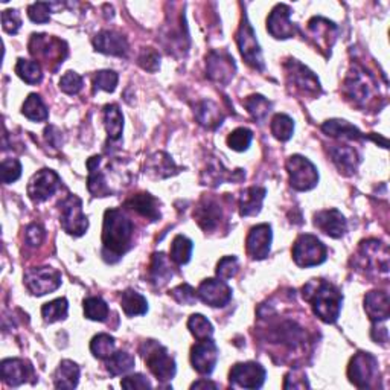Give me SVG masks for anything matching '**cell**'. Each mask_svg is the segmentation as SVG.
Masks as SVG:
<instances>
[{"label":"cell","instance_id":"obj_1","mask_svg":"<svg viewBox=\"0 0 390 390\" xmlns=\"http://www.w3.org/2000/svg\"><path fill=\"white\" fill-rule=\"evenodd\" d=\"M133 232H135V224L121 209L106 211L102 227V255L106 256V260L107 256H115V261H118L128 252L133 241Z\"/></svg>","mask_w":390,"mask_h":390},{"label":"cell","instance_id":"obj_2","mask_svg":"<svg viewBox=\"0 0 390 390\" xmlns=\"http://www.w3.org/2000/svg\"><path fill=\"white\" fill-rule=\"evenodd\" d=\"M302 291L303 299L311 303L314 314L322 322H337L341 311V303H343V296H341V293L334 285L323 279H312L303 287Z\"/></svg>","mask_w":390,"mask_h":390},{"label":"cell","instance_id":"obj_3","mask_svg":"<svg viewBox=\"0 0 390 390\" xmlns=\"http://www.w3.org/2000/svg\"><path fill=\"white\" fill-rule=\"evenodd\" d=\"M28 47L35 60H40L47 69L52 71H56L68 56V44L46 34H34Z\"/></svg>","mask_w":390,"mask_h":390},{"label":"cell","instance_id":"obj_4","mask_svg":"<svg viewBox=\"0 0 390 390\" xmlns=\"http://www.w3.org/2000/svg\"><path fill=\"white\" fill-rule=\"evenodd\" d=\"M343 92L348 99L358 107H367L370 102H374L377 93H379L377 81L372 75L366 73L365 69H354V72L348 75L343 84Z\"/></svg>","mask_w":390,"mask_h":390},{"label":"cell","instance_id":"obj_5","mask_svg":"<svg viewBox=\"0 0 390 390\" xmlns=\"http://www.w3.org/2000/svg\"><path fill=\"white\" fill-rule=\"evenodd\" d=\"M145 365L160 382H169L176 375V361L169 355L166 348L154 340H148L140 348Z\"/></svg>","mask_w":390,"mask_h":390},{"label":"cell","instance_id":"obj_6","mask_svg":"<svg viewBox=\"0 0 390 390\" xmlns=\"http://www.w3.org/2000/svg\"><path fill=\"white\" fill-rule=\"evenodd\" d=\"M293 260L303 269L320 265L327 261V247L317 236L300 235L293 244Z\"/></svg>","mask_w":390,"mask_h":390},{"label":"cell","instance_id":"obj_7","mask_svg":"<svg viewBox=\"0 0 390 390\" xmlns=\"http://www.w3.org/2000/svg\"><path fill=\"white\" fill-rule=\"evenodd\" d=\"M60 224L64 232L73 236H81L89 227L87 217L83 212L81 198L69 194L60 202Z\"/></svg>","mask_w":390,"mask_h":390},{"label":"cell","instance_id":"obj_8","mask_svg":"<svg viewBox=\"0 0 390 390\" xmlns=\"http://www.w3.org/2000/svg\"><path fill=\"white\" fill-rule=\"evenodd\" d=\"M348 377L351 383L358 389H367L372 387L374 382L378 377V360L369 352H358L352 357L349 367H348Z\"/></svg>","mask_w":390,"mask_h":390},{"label":"cell","instance_id":"obj_9","mask_svg":"<svg viewBox=\"0 0 390 390\" xmlns=\"http://www.w3.org/2000/svg\"><path fill=\"white\" fill-rule=\"evenodd\" d=\"M290 174V185L296 191H310L319 182L317 168L311 162L299 154H294L287 160Z\"/></svg>","mask_w":390,"mask_h":390},{"label":"cell","instance_id":"obj_10","mask_svg":"<svg viewBox=\"0 0 390 390\" xmlns=\"http://www.w3.org/2000/svg\"><path fill=\"white\" fill-rule=\"evenodd\" d=\"M236 44L240 47V52L247 64L252 66L253 69L264 71V59L261 47L258 44V40H256V34L250 22L247 20L245 14L243 17L240 30L236 32Z\"/></svg>","mask_w":390,"mask_h":390},{"label":"cell","instance_id":"obj_11","mask_svg":"<svg viewBox=\"0 0 390 390\" xmlns=\"http://www.w3.org/2000/svg\"><path fill=\"white\" fill-rule=\"evenodd\" d=\"M25 285L34 296H44L61 285V273L52 267H35L25 273Z\"/></svg>","mask_w":390,"mask_h":390},{"label":"cell","instance_id":"obj_12","mask_svg":"<svg viewBox=\"0 0 390 390\" xmlns=\"http://www.w3.org/2000/svg\"><path fill=\"white\" fill-rule=\"evenodd\" d=\"M61 186V178L52 169H42L37 173L28 185V195L32 202L42 203L52 197Z\"/></svg>","mask_w":390,"mask_h":390},{"label":"cell","instance_id":"obj_13","mask_svg":"<svg viewBox=\"0 0 390 390\" xmlns=\"http://www.w3.org/2000/svg\"><path fill=\"white\" fill-rule=\"evenodd\" d=\"M265 369L260 363L247 361V363H238L231 369L229 379L231 384L243 389H260L265 382Z\"/></svg>","mask_w":390,"mask_h":390},{"label":"cell","instance_id":"obj_14","mask_svg":"<svg viewBox=\"0 0 390 390\" xmlns=\"http://www.w3.org/2000/svg\"><path fill=\"white\" fill-rule=\"evenodd\" d=\"M220 351L212 339L200 340L191 349V363L198 374L211 375L217 366Z\"/></svg>","mask_w":390,"mask_h":390},{"label":"cell","instance_id":"obj_15","mask_svg":"<svg viewBox=\"0 0 390 390\" xmlns=\"http://www.w3.org/2000/svg\"><path fill=\"white\" fill-rule=\"evenodd\" d=\"M267 31L278 40H287L296 35V26L291 22V8L288 5H276L267 18Z\"/></svg>","mask_w":390,"mask_h":390},{"label":"cell","instance_id":"obj_16","mask_svg":"<svg viewBox=\"0 0 390 390\" xmlns=\"http://www.w3.org/2000/svg\"><path fill=\"white\" fill-rule=\"evenodd\" d=\"M206 68H207V77L218 84H227L231 83L236 66L232 56L227 52H218L212 51L206 59Z\"/></svg>","mask_w":390,"mask_h":390},{"label":"cell","instance_id":"obj_17","mask_svg":"<svg viewBox=\"0 0 390 390\" xmlns=\"http://www.w3.org/2000/svg\"><path fill=\"white\" fill-rule=\"evenodd\" d=\"M197 296L202 299L206 305L220 308L227 305L232 299V288L221 279H206L197 290Z\"/></svg>","mask_w":390,"mask_h":390},{"label":"cell","instance_id":"obj_18","mask_svg":"<svg viewBox=\"0 0 390 390\" xmlns=\"http://www.w3.org/2000/svg\"><path fill=\"white\" fill-rule=\"evenodd\" d=\"M272 240H273V233H272L270 224H258L252 227V231L249 232V235H247V240H245L247 253H249L252 260H256V261L265 260L270 253Z\"/></svg>","mask_w":390,"mask_h":390},{"label":"cell","instance_id":"obj_19","mask_svg":"<svg viewBox=\"0 0 390 390\" xmlns=\"http://www.w3.org/2000/svg\"><path fill=\"white\" fill-rule=\"evenodd\" d=\"M288 80L293 85H296L299 90L307 95H319L320 93V83L316 75H314L307 66H303L298 60H288L285 63Z\"/></svg>","mask_w":390,"mask_h":390},{"label":"cell","instance_id":"obj_20","mask_svg":"<svg viewBox=\"0 0 390 390\" xmlns=\"http://www.w3.org/2000/svg\"><path fill=\"white\" fill-rule=\"evenodd\" d=\"M308 31L320 51L331 54V47L337 39V26L323 17H314L308 23Z\"/></svg>","mask_w":390,"mask_h":390},{"label":"cell","instance_id":"obj_21","mask_svg":"<svg viewBox=\"0 0 390 390\" xmlns=\"http://www.w3.org/2000/svg\"><path fill=\"white\" fill-rule=\"evenodd\" d=\"M314 226L325 235L336 238V240L343 236L348 229L346 218L337 209H327V211L317 212L314 215Z\"/></svg>","mask_w":390,"mask_h":390},{"label":"cell","instance_id":"obj_22","mask_svg":"<svg viewBox=\"0 0 390 390\" xmlns=\"http://www.w3.org/2000/svg\"><path fill=\"white\" fill-rule=\"evenodd\" d=\"M194 217L198 226L202 227L205 232H214L220 227L223 221V209L215 200H202L200 205L195 207Z\"/></svg>","mask_w":390,"mask_h":390},{"label":"cell","instance_id":"obj_23","mask_svg":"<svg viewBox=\"0 0 390 390\" xmlns=\"http://www.w3.org/2000/svg\"><path fill=\"white\" fill-rule=\"evenodd\" d=\"M95 49L101 54L106 55H115V56H126L128 51V43L126 37L116 31H101L93 39Z\"/></svg>","mask_w":390,"mask_h":390},{"label":"cell","instance_id":"obj_24","mask_svg":"<svg viewBox=\"0 0 390 390\" xmlns=\"http://www.w3.org/2000/svg\"><path fill=\"white\" fill-rule=\"evenodd\" d=\"M32 375V366L26 363L25 360L20 358H6L2 361V378L4 382L11 386L17 387L28 382V378Z\"/></svg>","mask_w":390,"mask_h":390},{"label":"cell","instance_id":"obj_25","mask_svg":"<svg viewBox=\"0 0 390 390\" xmlns=\"http://www.w3.org/2000/svg\"><path fill=\"white\" fill-rule=\"evenodd\" d=\"M365 311L370 320L384 322L390 316L389 293L384 290H375L366 294Z\"/></svg>","mask_w":390,"mask_h":390},{"label":"cell","instance_id":"obj_26","mask_svg":"<svg viewBox=\"0 0 390 390\" xmlns=\"http://www.w3.org/2000/svg\"><path fill=\"white\" fill-rule=\"evenodd\" d=\"M101 162L102 157L95 156L87 160V168H89V180H87V188L93 197H109L113 194L110 185L107 183V178L101 171Z\"/></svg>","mask_w":390,"mask_h":390},{"label":"cell","instance_id":"obj_27","mask_svg":"<svg viewBox=\"0 0 390 390\" xmlns=\"http://www.w3.org/2000/svg\"><path fill=\"white\" fill-rule=\"evenodd\" d=\"M126 207L144 218H148L150 221H157L160 218L159 202L153 195H150L147 193L136 194L128 198L126 202Z\"/></svg>","mask_w":390,"mask_h":390},{"label":"cell","instance_id":"obj_28","mask_svg":"<svg viewBox=\"0 0 390 390\" xmlns=\"http://www.w3.org/2000/svg\"><path fill=\"white\" fill-rule=\"evenodd\" d=\"M174 276L173 267H171V260L166 258L165 253H154L153 258H151L150 270H148V279L150 282L156 285V287H164L166 285L171 278Z\"/></svg>","mask_w":390,"mask_h":390},{"label":"cell","instance_id":"obj_29","mask_svg":"<svg viewBox=\"0 0 390 390\" xmlns=\"http://www.w3.org/2000/svg\"><path fill=\"white\" fill-rule=\"evenodd\" d=\"M329 154L332 157V162H334L336 166L339 168L340 173L351 176L357 171V166L360 164V157L354 148H351L348 145H337L334 148H331Z\"/></svg>","mask_w":390,"mask_h":390},{"label":"cell","instance_id":"obj_30","mask_svg":"<svg viewBox=\"0 0 390 390\" xmlns=\"http://www.w3.org/2000/svg\"><path fill=\"white\" fill-rule=\"evenodd\" d=\"M80 379V367L77 363L71 360H64L60 363L59 369L55 370L54 384L56 389H75L78 386Z\"/></svg>","mask_w":390,"mask_h":390},{"label":"cell","instance_id":"obj_31","mask_svg":"<svg viewBox=\"0 0 390 390\" xmlns=\"http://www.w3.org/2000/svg\"><path fill=\"white\" fill-rule=\"evenodd\" d=\"M265 194H267V189L265 188H260V186L247 188L240 200L241 217H252L260 214Z\"/></svg>","mask_w":390,"mask_h":390},{"label":"cell","instance_id":"obj_32","mask_svg":"<svg viewBox=\"0 0 390 390\" xmlns=\"http://www.w3.org/2000/svg\"><path fill=\"white\" fill-rule=\"evenodd\" d=\"M121 307L126 316H144L148 311V302L140 293L135 290H126L121 294Z\"/></svg>","mask_w":390,"mask_h":390},{"label":"cell","instance_id":"obj_33","mask_svg":"<svg viewBox=\"0 0 390 390\" xmlns=\"http://www.w3.org/2000/svg\"><path fill=\"white\" fill-rule=\"evenodd\" d=\"M195 116L197 121L207 128H217L218 126H221V122L224 119L220 107L212 101L200 102L195 109Z\"/></svg>","mask_w":390,"mask_h":390},{"label":"cell","instance_id":"obj_34","mask_svg":"<svg viewBox=\"0 0 390 390\" xmlns=\"http://www.w3.org/2000/svg\"><path fill=\"white\" fill-rule=\"evenodd\" d=\"M147 171L154 177L166 178V177L177 173V166L174 164V160L171 159L168 154L156 153L154 156L150 157L148 164H147Z\"/></svg>","mask_w":390,"mask_h":390},{"label":"cell","instance_id":"obj_35","mask_svg":"<svg viewBox=\"0 0 390 390\" xmlns=\"http://www.w3.org/2000/svg\"><path fill=\"white\" fill-rule=\"evenodd\" d=\"M104 121H106L109 140H119L123 130V116L116 104H109V106L104 107Z\"/></svg>","mask_w":390,"mask_h":390},{"label":"cell","instance_id":"obj_36","mask_svg":"<svg viewBox=\"0 0 390 390\" xmlns=\"http://www.w3.org/2000/svg\"><path fill=\"white\" fill-rule=\"evenodd\" d=\"M322 130L325 131L328 136H332V138L352 139V140H354V139L357 140V139L363 138V136H361V133L354 126H351V123H348L346 121H340V119L327 121L322 126Z\"/></svg>","mask_w":390,"mask_h":390},{"label":"cell","instance_id":"obj_37","mask_svg":"<svg viewBox=\"0 0 390 390\" xmlns=\"http://www.w3.org/2000/svg\"><path fill=\"white\" fill-rule=\"evenodd\" d=\"M194 244L189 238L183 235H177L173 244H171V250H169V260L173 261L177 265H185L191 260Z\"/></svg>","mask_w":390,"mask_h":390},{"label":"cell","instance_id":"obj_38","mask_svg":"<svg viewBox=\"0 0 390 390\" xmlns=\"http://www.w3.org/2000/svg\"><path fill=\"white\" fill-rule=\"evenodd\" d=\"M22 113L28 119L34 122H43L49 116V111H47L42 97L37 93H31L30 97L26 98L22 107Z\"/></svg>","mask_w":390,"mask_h":390},{"label":"cell","instance_id":"obj_39","mask_svg":"<svg viewBox=\"0 0 390 390\" xmlns=\"http://www.w3.org/2000/svg\"><path fill=\"white\" fill-rule=\"evenodd\" d=\"M243 106L250 113V116L258 122L267 118L272 110V102L267 98H264L262 95H252V97L245 98L243 101Z\"/></svg>","mask_w":390,"mask_h":390},{"label":"cell","instance_id":"obj_40","mask_svg":"<svg viewBox=\"0 0 390 390\" xmlns=\"http://www.w3.org/2000/svg\"><path fill=\"white\" fill-rule=\"evenodd\" d=\"M106 361H107V370L113 377L127 374L128 370L135 367V357L123 351L115 352V354H113L110 358H107Z\"/></svg>","mask_w":390,"mask_h":390},{"label":"cell","instance_id":"obj_41","mask_svg":"<svg viewBox=\"0 0 390 390\" xmlns=\"http://www.w3.org/2000/svg\"><path fill=\"white\" fill-rule=\"evenodd\" d=\"M16 73L28 84H39L43 80L40 64L31 60L18 59L16 64Z\"/></svg>","mask_w":390,"mask_h":390},{"label":"cell","instance_id":"obj_42","mask_svg":"<svg viewBox=\"0 0 390 390\" xmlns=\"http://www.w3.org/2000/svg\"><path fill=\"white\" fill-rule=\"evenodd\" d=\"M109 305L102 298L92 296L84 300L85 317L95 322H106L109 317Z\"/></svg>","mask_w":390,"mask_h":390},{"label":"cell","instance_id":"obj_43","mask_svg":"<svg viewBox=\"0 0 390 390\" xmlns=\"http://www.w3.org/2000/svg\"><path fill=\"white\" fill-rule=\"evenodd\" d=\"M270 130H272V135L276 139L281 140V142H287L293 136L294 121L288 115L278 113V115H274V118L272 119Z\"/></svg>","mask_w":390,"mask_h":390},{"label":"cell","instance_id":"obj_44","mask_svg":"<svg viewBox=\"0 0 390 390\" xmlns=\"http://www.w3.org/2000/svg\"><path fill=\"white\" fill-rule=\"evenodd\" d=\"M90 351L93 357L99 360H107L115 354V339L109 334H98L90 341Z\"/></svg>","mask_w":390,"mask_h":390},{"label":"cell","instance_id":"obj_45","mask_svg":"<svg viewBox=\"0 0 390 390\" xmlns=\"http://www.w3.org/2000/svg\"><path fill=\"white\" fill-rule=\"evenodd\" d=\"M68 310H69V303L66 298L55 299L52 302H47L42 308V314L47 323H54L59 320H64L68 317Z\"/></svg>","mask_w":390,"mask_h":390},{"label":"cell","instance_id":"obj_46","mask_svg":"<svg viewBox=\"0 0 390 390\" xmlns=\"http://www.w3.org/2000/svg\"><path fill=\"white\" fill-rule=\"evenodd\" d=\"M188 328L198 341L212 339L214 327L212 323L203 316V314H193L188 320Z\"/></svg>","mask_w":390,"mask_h":390},{"label":"cell","instance_id":"obj_47","mask_svg":"<svg viewBox=\"0 0 390 390\" xmlns=\"http://www.w3.org/2000/svg\"><path fill=\"white\" fill-rule=\"evenodd\" d=\"M253 139V133L249 128H236L233 130L229 138H227V145L235 151H245L250 147Z\"/></svg>","mask_w":390,"mask_h":390},{"label":"cell","instance_id":"obj_48","mask_svg":"<svg viewBox=\"0 0 390 390\" xmlns=\"http://www.w3.org/2000/svg\"><path fill=\"white\" fill-rule=\"evenodd\" d=\"M0 176L4 183H13L22 176V164L17 159H5L0 166Z\"/></svg>","mask_w":390,"mask_h":390},{"label":"cell","instance_id":"obj_49","mask_svg":"<svg viewBox=\"0 0 390 390\" xmlns=\"http://www.w3.org/2000/svg\"><path fill=\"white\" fill-rule=\"evenodd\" d=\"M83 85H84V81H83L81 75H78L77 72H72V71L66 72L60 80V90H63L68 95L80 93L83 90Z\"/></svg>","mask_w":390,"mask_h":390},{"label":"cell","instance_id":"obj_50","mask_svg":"<svg viewBox=\"0 0 390 390\" xmlns=\"http://www.w3.org/2000/svg\"><path fill=\"white\" fill-rule=\"evenodd\" d=\"M118 73L113 71H101L95 77V90H104V92H115L118 85Z\"/></svg>","mask_w":390,"mask_h":390},{"label":"cell","instance_id":"obj_51","mask_svg":"<svg viewBox=\"0 0 390 390\" xmlns=\"http://www.w3.org/2000/svg\"><path fill=\"white\" fill-rule=\"evenodd\" d=\"M238 269H240V265H238V260L235 256H224L217 265V276L221 281H229L235 278Z\"/></svg>","mask_w":390,"mask_h":390},{"label":"cell","instance_id":"obj_52","mask_svg":"<svg viewBox=\"0 0 390 390\" xmlns=\"http://www.w3.org/2000/svg\"><path fill=\"white\" fill-rule=\"evenodd\" d=\"M171 296H173L182 305H194L197 302V291L189 284H182L178 287L171 290Z\"/></svg>","mask_w":390,"mask_h":390},{"label":"cell","instance_id":"obj_53","mask_svg":"<svg viewBox=\"0 0 390 390\" xmlns=\"http://www.w3.org/2000/svg\"><path fill=\"white\" fill-rule=\"evenodd\" d=\"M28 16L35 23H47L51 18V5L44 2H37L28 8Z\"/></svg>","mask_w":390,"mask_h":390},{"label":"cell","instance_id":"obj_54","mask_svg":"<svg viewBox=\"0 0 390 390\" xmlns=\"http://www.w3.org/2000/svg\"><path fill=\"white\" fill-rule=\"evenodd\" d=\"M2 25L8 34H17L22 26V18L16 9H6L2 13Z\"/></svg>","mask_w":390,"mask_h":390},{"label":"cell","instance_id":"obj_55","mask_svg":"<svg viewBox=\"0 0 390 390\" xmlns=\"http://www.w3.org/2000/svg\"><path fill=\"white\" fill-rule=\"evenodd\" d=\"M138 63H139L140 68H144L145 71L156 72L159 69V66H160V55L154 49L148 47V49H145L144 52L140 54Z\"/></svg>","mask_w":390,"mask_h":390},{"label":"cell","instance_id":"obj_56","mask_svg":"<svg viewBox=\"0 0 390 390\" xmlns=\"http://www.w3.org/2000/svg\"><path fill=\"white\" fill-rule=\"evenodd\" d=\"M308 389V379L303 375L300 370H293L287 377H285V383L284 389Z\"/></svg>","mask_w":390,"mask_h":390},{"label":"cell","instance_id":"obj_57","mask_svg":"<svg viewBox=\"0 0 390 390\" xmlns=\"http://www.w3.org/2000/svg\"><path fill=\"white\" fill-rule=\"evenodd\" d=\"M44 240V229L40 226V224H31L28 226L26 229V243L32 245V247H37L40 245Z\"/></svg>","mask_w":390,"mask_h":390},{"label":"cell","instance_id":"obj_58","mask_svg":"<svg viewBox=\"0 0 390 390\" xmlns=\"http://www.w3.org/2000/svg\"><path fill=\"white\" fill-rule=\"evenodd\" d=\"M121 386L123 389H128V390H133V389H147V387H151V383L148 382V379L140 375V374H136V375H130V377H126L121 382Z\"/></svg>","mask_w":390,"mask_h":390},{"label":"cell","instance_id":"obj_59","mask_svg":"<svg viewBox=\"0 0 390 390\" xmlns=\"http://www.w3.org/2000/svg\"><path fill=\"white\" fill-rule=\"evenodd\" d=\"M200 387H212V389H217L218 386L215 383H211V382H205V379H202V382H197L193 384V389H200Z\"/></svg>","mask_w":390,"mask_h":390}]
</instances>
